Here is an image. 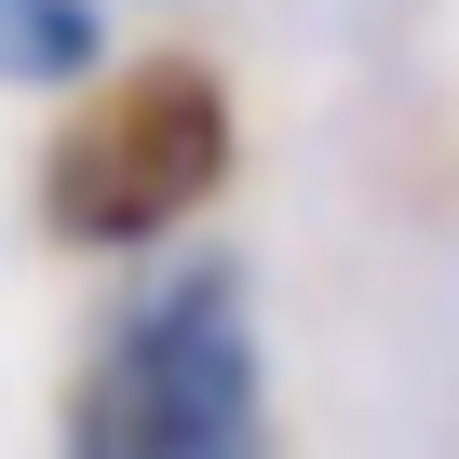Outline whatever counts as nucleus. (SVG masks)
Returning <instances> with one entry per match:
<instances>
[{"mask_svg":"<svg viewBox=\"0 0 459 459\" xmlns=\"http://www.w3.org/2000/svg\"><path fill=\"white\" fill-rule=\"evenodd\" d=\"M55 459H271V338H257V284L176 244L149 257L82 365H68V419Z\"/></svg>","mask_w":459,"mask_h":459,"instance_id":"1","label":"nucleus"},{"mask_svg":"<svg viewBox=\"0 0 459 459\" xmlns=\"http://www.w3.org/2000/svg\"><path fill=\"white\" fill-rule=\"evenodd\" d=\"M244 176V108H230V68L189 55V41H149V55H108L55 135H41V230L68 257H176L189 230L230 203Z\"/></svg>","mask_w":459,"mask_h":459,"instance_id":"2","label":"nucleus"},{"mask_svg":"<svg viewBox=\"0 0 459 459\" xmlns=\"http://www.w3.org/2000/svg\"><path fill=\"white\" fill-rule=\"evenodd\" d=\"M108 68V0H0V95H82Z\"/></svg>","mask_w":459,"mask_h":459,"instance_id":"3","label":"nucleus"}]
</instances>
